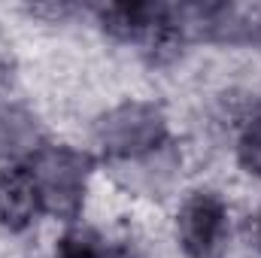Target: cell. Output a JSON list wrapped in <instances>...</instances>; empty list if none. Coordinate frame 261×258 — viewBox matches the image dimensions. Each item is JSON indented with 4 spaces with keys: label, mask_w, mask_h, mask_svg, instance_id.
<instances>
[{
    "label": "cell",
    "mask_w": 261,
    "mask_h": 258,
    "mask_svg": "<svg viewBox=\"0 0 261 258\" xmlns=\"http://www.w3.org/2000/svg\"><path fill=\"white\" fill-rule=\"evenodd\" d=\"M228 228V213L219 197L213 194H195L179 216V240L182 249L192 258H210Z\"/></svg>",
    "instance_id": "1"
},
{
    "label": "cell",
    "mask_w": 261,
    "mask_h": 258,
    "mask_svg": "<svg viewBox=\"0 0 261 258\" xmlns=\"http://www.w3.org/2000/svg\"><path fill=\"white\" fill-rule=\"evenodd\" d=\"M43 207V197L37 189L31 167H3L0 173V219L9 228H24L34 213Z\"/></svg>",
    "instance_id": "2"
},
{
    "label": "cell",
    "mask_w": 261,
    "mask_h": 258,
    "mask_svg": "<svg viewBox=\"0 0 261 258\" xmlns=\"http://www.w3.org/2000/svg\"><path fill=\"white\" fill-rule=\"evenodd\" d=\"M55 258H110V252L94 231L79 228V231H70L61 237Z\"/></svg>",
    "instance_id": "3"
},
{
    "label": "cell",
    "mask_w": 261,
    "mask_h": 258,
    "mask_svg": "<svg viewBox=\"0 0 261 258\" xmlns=\"http://www.w3.org/2000/svg\"><path fill=\"white\" fill-rule=\"evenodd\" d=\"M249 152H252V158H246V164L249 167H261V122L249 131V137L243 143V155H249Z\"/></svg>",
    "instance_id": "4"
}]
</instances>
